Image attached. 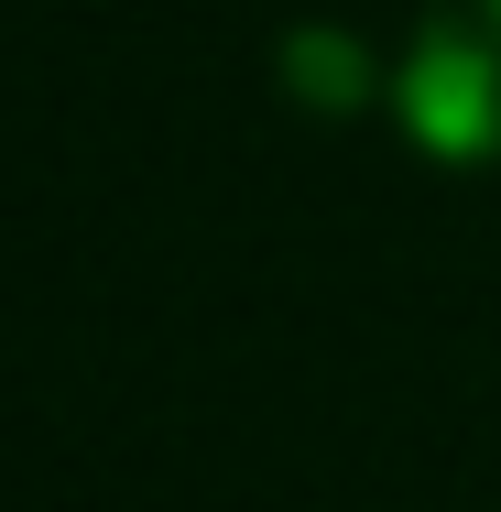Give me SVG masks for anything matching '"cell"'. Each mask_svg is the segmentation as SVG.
I'll use <instances>...</instances> for the list:
<instances>
[{"mask_svg": "<svg viewBox=\"0 0 501 512\" xmlns=\"http://www.w3.org/2000/svg\"><path fill=\"white\" fill-rule=\"evenodd\" d=\"M403 131L436 153V164H491L501 153V44L447 0V22L414 44V66L393 77Z\"/></svg>", "mask_w": 501, "mask_h": 512, "instance_id": "6da1fadb", "label": "cell"}, {"mask_svg": "<svg viewBox=\"0 0 501 512\" xmlns=\"http://www.w3.org/2000/svg\"><path fill=\"white\" fill-rule=\"evenodd\" d=\"M284 77H295L316 109H360L371 99V55L338 44V33H284Z\"/></svg>", "mask_w": 501, "mask_h": 512, "instance_id": "7a4b0ae2", "label": "cell"}]
</instances>
